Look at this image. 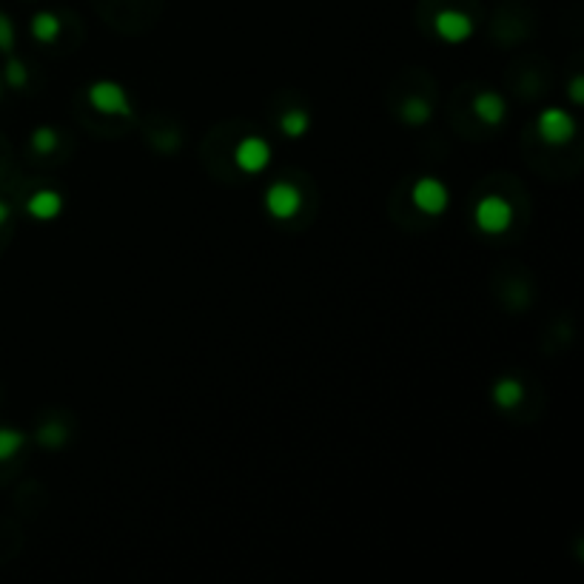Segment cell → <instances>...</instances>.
Wrapping results in <instances>:
<instances>
[{
	"mask_svg": "<svg viewBox=\"0 0 584 584\" xmlns=\"http://www.w3.org/2000/svg\"><path fill=\"white\" fill-rule=\"evenodd\" d=\"M581 86H584V78H581V74H576V78L571 80V97H573V103H581V100H584Z\"/></svg>",
	"mask_w": 584,
	"mask_h": 584,
	"instance_id": "d6986e66",
	"label": "cell"
},
{
	"mask_svg": "<svg viewBox=\"0 0 584 584\" xmlns=\"http://www.w3.org/2000/svg\"><path fill=\"white\" fill-rule=\"evenodd\" d=\"M32 35L40 43H55L60 35V18L55 12H38L32 18Z\"/></svg>",
	"mask_w": 584,
	"mask_h": 584,
	"instance_id": "8fae6325",
	"label": "cell"
},
{
	"mask_svg": "<svg viewBox=\"0 0 584 584\" xmlns=\"http://www.w3.org/2000/svg\"><path fill=\"white\" fill-rule=\"evenodd\" d=\"M9 220V206L4 203V199H0V225H4Z\"/></svg>",
	"mask_w": 584,
	"mask_h": 584,
	"instance_id": "ffe728a7",
	"label": "cell"
},
{
	"mask_svg": "<svg viewBox=\"0 0 584 584\" xmlns=\"http://www.w3.org/2000/svg\"><path fill=\"white\" fill-rule=\"evenodd\" d=\"M309 126H311V120H309V114H305L302 109H291L280 120V129L288 137H302L305 131H309Z\"/></svg>",
	"mask_w": 584,
	"mask_h": 584,
	"instance_id": "4fadbf2b",
	"label": "cell"
},
{
	"mask_svg": "<svg viewBox=\"0 0 584 584\" xmlns=\"http://www.w3.org/2000/svg\"><path fill=\"white\" fill-rule=\"evenodd\" d=\"M89 103L95 106L100 114H114V117H129L131 114V100L126 97L117 83L112 80H97L89 89Z\"/></svg>",
	"mask_w": 584,
	"mask_h": 584,
	"instance_id": "7a4b0ae2",
	"label": "cell"
},
{
	"mask_svg": "<svg viewBox=\"0 0 584 584\" xmlns=\"http://www.w3.org/2000/svg\"><path fill=\"white\" fill-rule=\"evenodd\" d=\"M26 211L32 214L35 220H55L60 211H63V197L52 189H40L29 197Z\"/></svg>",
	"mask_w": 584,
	"mask_h": 584,
	"instance_id": "9c48e42d",
	"label": "cell"
},
{
	"mask_svg": "<svg viewBox=\"0 0 584 584\" xmlns=\"http://www.w3.org/2000/svg\"><path fill=\"white\" fill-rule=\"evenodd\" d=\"M504 112H507L504 97L496 95V91H479V95L473 97V114L482 123H487V126H499L504 120Z\"/></svg>",
	"mask_w": 584,
	"mask_h": 584,
	"instance_id": "ba28073f",
	"label": "cell"
},
{
	"mask_svg": "<svg viewBox=\"0 0 584 584\" xmlns=\"http://www.w3.org/2000/svg\"><path fill=\"white\" fill-rule=\"evenodd\" d=\"M536 126H539L542 140L550 143V146H562V143H567V140H571V137L576 134L573 117L567 114L564 109H556V106L545 109V112L539 114V120H536Z\"/></svg>",
	"mask_w": 584,
	"mask_h": 584,
	"instance_id": "277c9868",
	"label": "cell"
},
{
	"mask_svg": "<svg viewBox=\"0 0 584 584\" xmlns=\"http://www.w3.org/2000/svg\"><path fill=\"white\" fill-rule=\"evenodd\" d=\"M40 442L46 444V448H60V444L66 442V427L57 425V422L46 425V427L40 430Z\"/></svg>",
	"mask_w": 584,
	"mask_h": 584,
	"instance_id": "2e32d148",
	"label": "cell"
},
{
	"mask_svg": "<svg viewBox=\"0 0 584 584\" xmlns=\"http://www.w3.org/2000/svg\"><path fill=\"white\" fill-rule=\"evenodd\" d=\"M234 160L242 172L257 174L271 163V146L263 140V137H242L234 148Z\"/></svg>",
	"mask_w": 584,
	"mask_h": 584,
	"instance_id": "52a82bcc",
	"label": "cell"
},
{
	"mask_svg": "<svg viewBox=\"0 0 584 584\" xmlns=\"http://www.w3.org/2000/svg\"><path fill=\"white\" fill-rule=\"evenodd\" d=\"M410 199L422 214H442L451 203V194L444 189V182H439L436 177H422L413 182Z\"/></svg>",
	"mask_w": 584,
	"mask_h": 584,
	"instance_id": "3957f363",
	"label": "cell"
},
{
	"mask_svg": "<svg viewBox=\"0 0 584 584\" xmlns=\"http://www.w3.org/2000/svg\"><path fill=\"white\" fill-rule=\"evenodd\" d=\"M402 120L410 123V126H422V123L430 120V103L425 97H408L402 103Z\"/></svg>",
	"mask_w": 584,
	"mask_h": 584,
	"instance_id": "7c38bea8",
	"label": "cell"
},
{
	"mask_svg": "<svg viewBox=\"0 0 584 584\" xmlns=\"http://www.w3.org/2000/svg\"><path fill=\"white\" fill-rule=\"evenodd\" d=\"M473 223L485 234H502L513 223V208L504 197H496V194L482 197L473 208Z\"/></svg>",
	"mask_w": 584,
	"mask_h": 584,
	"instance_id": "6da1fadb",
	"label": "cell"
},
{
	"mask_svg": "<svg viewBox=\"0 0 584 584\" xmlns=\"http://www.w3.org/2000/svg\"><path fill=\"white\" fill-rule=\"evenodd\" d=\"M55 146H57V131L55 129H49V126L35 129V134H32V148L35 151H40V155H49V151H55Z\"/></svg>",
	"mask_w": 584,
	"mask_h": 584,
	"instance_id": "9a60e30c",
	"label": "cell"
},
{
	"mask_svg": "<svg viewBox=\"0 0 584 584\" xmlns=\"http://www.w3.org/2000/svg\"><path fill=\"white\" fill-rule=\"evenodd\" d=\"M23 434L21 430H12V427H0V462H6L14 453L23 448Z\"/></svg>",
	"mask_w": 584,
	"mask_h": 584,
	"instance_id": "5bb4252c",
	"label": "cell"
},
{
	"mask_svg": "<svg viewBox=\"0 0 584 584\" xmlns=\"http://www.w3.org/2000/svg\"><path fill=\"white\" fill-rule=\"evenodd\" d=\"M26 80H29L26 66L21 63V60H9V63H6V83H9L12 89H23Z\"/></svg>",
	"mask_w": 584,
	"mask_h": 584,
	"instance_id": "e0dca14e",
	"label": "cell"
},
{
	"mask_svg": "<svg viewBox=\"0 0 584 584\" xmlns=\"http://www.w3.org/2000/svg\"><path fill=\"white\" fill-rule=\"evenodd\" d=\"M14 46V26L9 21V14L0 12V52H9Z\"/></svg>",
	"mask_w": 584,
	"mask_h": 584,
	"instance_id": "ac0fdd59",
	"label": "cell"
},
{
	"mask_svg": "<svg viewBox=\"0 0 584 584\" xmlns=\"http://www.w3.org/2000/svg\"><path fill=\"white\" fill-rule=\"evenodd\" d=\"M302 206V194L291 182H274L266 191V208L274 214L276 220H291Z\"/></svg>",
	"mask_w": 584,
	"mask_h": 584,
	"instance_id": "8992f818",
	"label": "cell"
},
{
	"mask_svg": "<svg viewBox=\"0 0 584 584\" xmlns=\"http://www.w3.org/2000/svg\"><path fill=\"white\" fill-rule=\"evenodd\" d=\"M434 32L444 43H465L473 35V21L459 9H442L434 18Z\"/></svg>",
	"mask_w": 584,
	"mask_h": 584,
	"instance_id": "5b68a950",
	"label": "cell"
},
{
	"mask_svg": "<svg viewBox=\"0 0 584 584\" xmlns=\"http://www.w3.org/2000/svg\"><path fill=\"white\" fill-rule=\"evenodd\" d=\"M521 399H525V388H521V382L513 379V377H502L496 385H494V402L499 408H516Z\"/></svg>",
	"mask_w": 584,
	"mask_h": 584,
	"instance_id": "30bf717a",
	"label": "cell"
}]
</instances>
